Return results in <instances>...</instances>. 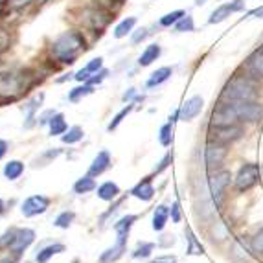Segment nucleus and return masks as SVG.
Listing matches in <instances>:
<instances>
[{
  "label": "nucleus",
  "mask_w": 263,
  "mask_h": 263,
  "mask_svg": "<svg viewBox=\"0 0 263 263\" xmlns=\"http://www.w3.org/2000/svg\"><path fill=\"white\" fill-rule=\"evenodd\" d=\"M85 37L83 33L79 31H65L57 37L55 41L50 46V52H52L53 59L63 65H72L76 63V59L79 57V53L85 52Z\"/></svg>",
  "instance_id": "obj_1"
},
{
  "label": "nucleus",
  "mask_w": 263,
  "mask_h": 263,
  "mask_svg": "<svg viewBox=\"0 0 263 263\" xmlns=\"http://www.w3.org/2000/svg\"><path fill=\"white\" fill-rule=\"evenodd\" d=\"M258 92V83L252 76L236 74L224 85L221 98H223V101H256Z\"/></svg>",
  "instance_id": "obj_2"
},
{
  "label": "nucleus",
  "mask_w": 263,
  "mask_h": 263,
  "mask_svg": "<svg viewBox=\"0 0 263 263\" xmlns=\"http://www.w3.org/2000/svg\"><path fill=\"white\" fill-rule=\"evenodd\" d=\"M35 79L31 72H11L0 78V103H11L26 92Z\"/></svg>",
  "instance_id": "obj_3"
},
{
  "label": "nucleus",
  "mask_w": 263,
  "mask_h": 263,
  "mask_svg": "<svg viewBox=\"0 0 263 263\" xmlns=\"http://www.w3.org/2000/svg\"><path fill=\"white\" fill-rule=\"evenodd\" d=\"M259 177H261V171H259L258 164H243L236 173L234 186H236L237 192H249L250 188H254L259 182Z\"/></svg>",
  "instance_id": "obj_4"
},
{
  "label": "nucleus",
  "mask_w": 263,
  "mask_h": 263,
  "mask_svg": "<svg viewBox=\"0 0 263 263\" xmlns=\"http://www.w3.org/2000/svg\"><path fill=\"white\" fill-rule=\"evenodd\" d=\"M79 21H81L83 26L90 28V30L96 31V33H101V30L109 24L110 13L101 8H85L83 11H81V18H79Z\"/></svg>",
  "instance_id": "obj_5"
},
{
  "label": "nucleus",
  "mask_w": 263,
  "mask_h": 263,
  "mask_svg": "<svg viewBox=\"0 0 263 263\" xmlns=\"http://www.w3.org/2000/svg\"><path fill=\"white\" fill-rule=\"evenodd\" d=\"M210 140L219 142V144H230V142L239 140L243 136V127L239 123H230V125H210Z\"/></svg>",
  "instance_id": "obj_6"
},
{
  "label": "nucleus",
  "mask_w": 263,
  "mask_h": 263,
  "mask_svg": "<svg viewBox=\"0 0 263 263\" xmlns=\"http://www.w3.org/2000/svg\"><path fill=\"white\" fill-rule=\"evenodd\" d=\"M230 123H239L236 112V105L232 101H221L212 112L210 125H230Z\"/></svg>",
  "instance_id": "obj_7"
},
{
  "label": "nucleus",
  "mask_w": 263,
  "mask_h": 263,
  "mask_svg": "<svg viewBox=\"0 0 263 263\" xmlns=\"http://www.w3.org/2000/svg\"><path fill=\"white\" fill-rule=\"evenodd\" d=\"M228 155L227 144H219V142L210 140L204 147V162L210 170H219L223 166L224 158Z\"/></svg>",
  "instance_id": "obj_8"
},
{
  "label": "nucleus",
  "mask_w": 263,
  "mask_h": 263,
  "mask_svg": "<svg viewBox=\"0 0 263 263\" xmlns=\"http://www.w3.org/2000/svg\"><path fill=\"white\" fill-rule=\"evenodd\" d=\"M236 105V112H237V120L241 122H258L263 116V107L256 101H232Z\"/></svg>",
  "instance_id": "obj_9"
},
{
  "label": "nucleus",
  "mask_w": 263,
  "mask_h": 263,
  "mask_svg": "<svg viewBox=\"0 0 263 263\" xmlns=\"http://www.w3.org/2000/svg\"><path fill=\"white\" fill-rule=\"evenodd\" d=\"M230 179H232V175H230V171L227 170H219L215 171L214 175L210 177V193H212V199H214L215 204H219L221 199H223V193L224 190H227V186L230 184Z\"/></svg>",
  "instance_id": "obj_10"
},
{
  "label": "nucleus",
  "mask_w": 263,
  "mask_h": 263,
  "mask_svg": "<svg viewBox=\"0 0 263 263\" xmlns=\"http://www.w3.org/2000/svg\"><path fill=\"white\" fill-rule=\"evenodd\" d=\"M50 208V199L44 197V195H31L26 201L22 202V215L24 217H35L39 214H44V212Z\"/></svg>",
  "instance_id": "obj_11"
},
{
  "label": "nucleus",
  "mask_w": 263,
  "mask_h": 263,
  "mask_svg": "<svg viewBox=\"0 0 263 263\" xmlns=\"http://www.w3.org/2000/svg\"><path fill=\"white\" fill-rule=\"evenodd\" d=\"M35 239V232L31 228H15L13 239L9 243V249L13 250V254H21L22 250H26L28 247Z\"/></svg>",
  "instance_id": "obj_12"
},
{
  "label": "nucleus",
  "mask_w": 263,
  "mask_h": 263,
  "mask_svg": "<svg viewBox=\"0 0 263 263\" xmlns=\"http://www.w3.org/2000/svg\"><path fill=\"white\" fill-rule=\"evenodd\" d=\"M202 105H204V101H202L201 96H192L184 105L177 110V112H179V120H182V122L193 120L202 110Z\"/></svg>",
  "instance_id": "obj_13"
},
{
  "label": "nucleus",
  "mask_w": 263,
  "mask_h": 263,
  "mask_svg": "<svg viewBox=\"0 0 263 263\" xmlns=\"http://www.w3.org/2000/svg\"><path fill=\"white\" fill-rule=\"evenodd\" d=\"M133 197L140 199V201H151L155 195V188H153V182H151V177H145V179H142L138 184L135 186V188L131 190Z\"/></svg>",
  "instance_id": "obj_14"
},
{
  "label": "nucleus",
  "mask_w": 263,
  "mask_h": 263,
  "mask_svg": "<svg viewBox=\"0 0 263 263\" xmlns=\"http://www.w3.org/2000/svg\"><path fill=\"white\" fill-rule=\"evenodd\" d=\"M125 241H127V237L118 236V241H116V245L110 247V249H107L105 252L100 256V263H114L116 259L122 258L123 250H125Z\"/></svg>",
  "instance_id": "obj_15"
},
{
  "label": "nucleus",
  "mask_w": 263,
  "mask_h": 263,
  "mask_svg": "<svg viewBox=\"0 0 263 263\" xmlns=\"http://www.w3.org/2000/svg\"><path fill=\"white\" fill-rule=\"evenodd\" d=\"M110 166V155L109 151H100V153L96 155V158L92 160V164H90V167H88V175L90 177H98L101 175L103 171H107Z\"/></svg>",
  "instance_id": "obj_16"
},
{
  "label": "nucleus",
  "mask_w": 263,
  "mask_h": 263,
  "mask_svg": "<svg viewBox=\"0 0 263 263\" xmlns=\"http://www.w3.org/2000/svg\"><path fill=\"white\" fill-rule=\"evenodd\" d=\"M101 66H103V59H101V57H96V59H92L85 68H81L78 74H74V78L78 79V81H81V83H83V81H88L90 76H94L96 72L101 70Z\"/></svg>",
  "instance_id": "obj_17"
},
{
  "label": "nucleus",
  "mask_w": 263,
  "mask_h": 263,
  "mask_svg": "<svg viewBox=\"0 0 263 263\" xmlns=\"http://www.w3.org/2000/svg\"><path fill=\"white\" fill-rule=\"evenodd\" d=\"M43 100H44V94H37V96H33V100L26 105V123H24L26 129H31L35 125V110L41 107Z\"/></svg>",
  "instance_id": "obj_18"
},
{
  "label": "nucleus",
  "mask_w": 263,
  "mask_h": 263,
  "mask_svg": "<svg viewBox=\"0 0 263 263\" xmlns=\"http://www.w3.org/2000/svg\"><path fill=\"white\" fill-rule=\"evenodd\" d=\"M171 74H173V70H171L170 66H162V68H158V70H155L153 74H151V78L147 79V88H155L158 87V85L166 83L167 79L171 78Z\"/></svg>",
  "instance_id": "obj_19"
},
{
  "label": "nucleus",
  "mask_w": 263,
  "mask_h": 263,
  "mask_svg": "<svg viewBox=\"0 0 263 263\" xmlns=\"http://www.w3.org/2000/svg\"><path fill=\"white\" fill-rule=\"evenodd\" d=\"M118 193H120V186L116 184V182H110V180L103 182V184L98 188V197H100L101 201H112V199L118 197Z\"/></svg>",
  "instance_id": "obj_20"
},
{
  "label": "nucleus",
  "mask_w": 263,
  "mask_h": 263,
  "mask_svg": "<svg viewBox=\"0 0 263 263\" xmlns=\"http://www.w3.org/2000/svg\"><path fill=\"white\" fill-rule=\"evenodd\" d=\"M65 245H61V243H53V245H48L44 247V249H41L39 252H37V258L35 261L37 263H46L52 256L55 254H61V252H65Z\"/></svg>",
  "instance_id": "obj_21"
},
{
  "label": "nucleus",
  "mask_w": 263,
  "mask_h": 263,
  "mask_svg": "<svg viewBox=\"0 0 263 263\" xmlns=\"http://www.w3.org/2000/svg\"><path fill=\"white\" fill-rule=\"evenodd\" d=\"M249 68L254 76L263 78V46H259L258 50H254L252 55L249 57Z\"/></svg>",
  "instance_id": "obj_22"
},
{
  "label": "nucleus",
  "mask_w": 263,
  "mask_h": 263,
  "mask_svg": "<svg viewBox=\"0 0 263 263\" xmlns=\"http://www.w3.org/2000/svg\"><path fill=\"white\" fill-rule=\"evenodd\" d=\"M160 46L158 44H149L147 48L142 52V55H140V59H138V65L140 66H149L153 61H157L158 57H160Z\"/></svg>",
  "instance_id": "obj_23"
},
{
  "label": "nucleus",
  "mask_w": 263,
  "mask_h": 263,
  "mask_svg": "<svg viewBox=\"0 0 263 263\" xmlns=\"http://www.w3.org/2000/svg\"><path fill=\"white\" fill-rule=\"evenodd\" d=\"M24 173V164L21 160H9L4 166V177L8 180H17Z\"/></svg>",
  "instance_id": "obj_24"
},
{
  "label": "nucleus",
  "mask_w": 263,
  "mask_h": 263,
  "mask_svg": "<svg viewBox=\"0 0 263 263\" xmlns=\"http://www.w3.org/2000/svg\"><path fill=\"white\" fill-rule=\"evenodd\" d=\"M50 135L52 136H59V135H65L66 133V122H65V116H63L61 112H55L53 114V118L50 120Z\"/></svg>",
  "instance_id": "obj_25"
},
{
  "label": "nucleus",
  "mask_w": 263,
  "mask_h": 263,
  "mask_svg": "<svg viewBox=\"0 0 263 263\" xmlns=\"http://www.w3.org/2000/svg\"><path fill=\"white\" fill-rule=\"evenodd\" d=\"M167 217H170V208L164 206V204L155 210V214H153V228L157 230V232L164 230V227H166V223H167Z\"/></svg>",
  "instance_id": "obj_26"
},
{
  "label": "nucleus",
  "mask_w": 263,
  "mask_h": 263,
  "mask_svg": "<svg viewBox=\"0 0 263 263\" xmlns=\"http://www.w3.org/2000/svg\"><path fill=\"white\" fill-rule=\"evenodd\" d=\"M230 13H234L232 6H230V4H223V6H219V8L215 9L214 13L210 15L208 22H210V24H219V22L227 21V18L230 17Z\"/></svg>",
  "instance_id": "obj_27"
},
{
  "label": "nucleus",
  "mask_w": 263,
  "mask_h": 263,
  "mask_svg": "<svg viewBox=\"0 0 263 263\" xmlns=\"http://www.w3.org/2000/svg\"><path fill=\"white\" fill-rule=\"evenodd\" d=\"M135 221H136V215H123L122 219L114 224V232L118 234V236L127 237L129 230H131V227L135 224Z\"/></svg>",
  "instance_id": "obj_28"
},
{
  "label": "nucleus",
  "mask_w": 263,
  "mask_h": 263,
  "mask_svg": "<svg viewBox=\"0 0 263 263\" xmlns=\"http://www.w3.org/2000/svg\"><path fill=\"white\" fill-rule=\"evenodd\" d=\"M94 188H96V182H94V179L90 175L81 177V179L76 180V184H74V192L78 193V195H83V193L92 192Z\"/></svg>",
  "instance_id": "obj_29"
},
{
  "label": "nucleus",
  "mask_w": 263,
  "mask_h": 263,
  "mask_svg": "<svg viewBox=\"0 0 263 263\" xmlns=\"http://www.w3.org/2000/svg\"><path fill=\"white\" fill-rule=\"evenodd\" d=\"M135 24H136V18L135 17L123 18V21L120 22L118 26L114 28V37H116V39H122V37H125L127 33H131V31H133Z\"/></svg>",
  "instance_id": "obj_30"
},
{
  "label": "nucleus",
  "mask_w": 263,
  "mask_h": 263,
  "mask_svg": "<svg viewBox=\"0 0 263 263\" xmlns=\"http://www.w3.org/2000/svg\"><path fill=\"white\" fill-rule=\"evenodd\" d=\"M61 140L65 144H76V142L83 140V129L79 127V125H74V127H70L61 136Z\"/></svg>",
  "instance_id": "obj_31"
},
{
  "label": "nucleus",
  "mask_w": 263,
  "mask_h": 263,
  "mask_svg": "<svg viewBox=\"0 0 263 263\" xmlns=\"http://www.w3.org/2000/svg\"><path fill=\"white\" fill-rule=\"evenodd\" d=\"M158 140H160V144L164 147L171 145V142H173V123H164L162 127H160V133H158Z\"/></svg>",
  "instance_id": "obj_32"
},
{
  "label": "nucleus",
  "mask_w": 263,
  "mask_h": 263,
  "mask_svg": "<svg viewBox=\"0 0 263 263\" xmlns=\"http://www.w3.org/2000/svg\"><path fill=\"white\" fill-rule=\"evenodd\" d=\"M94 88L90 87V85H81V87H76L74 90H70V94H68V100L72 101V103H78L81 98L88 96V94H92Z\"/></svg>",
  "instance_id": "obj_33"
},
{
  "label": "nucleus",
  "mask_w": 263,
  "mask_h": 263,
  "mask_svg": "<svg viewBox=\"0 0 263 263\" xmlns=\"http://www.w3.org/2000/svg\"><path fill=\"white\" fill-rule=\"evenodd\" d=\"M184 11L182 9H175V11H171V13H167V15H164L162 18H160V26H164V28H170V26H175L177 22L180 21V18L184 17Z\"/></svg>",
  "instance_id": "obj_34"
},
{
  "label": "nucleus",
  "mask_w": 263,
  "mask_h": 263,
  "mask_svg": "<svg viewBox=\"0 0 263 263\" xmlns=\"http://www.w3.org/2000/svg\"><path fill=\"white\" fill-rule=\"evenodd\" d=\"M133 109H135V103H133V101H131V103H129L127 107H123V109L120 110V112L116 114V116H114L112 122L109 123V127H107V129H109V131H114V129L118 127L120 123L123 122V118H127L129 114H131V110H133Z\"/></svg>",
  "instance_id": "obj_35"
},
{
  "label": "nucleus",
  "mask_w": 263,
  "mask_h": 263,
  "mask_svg": "<svg viewBox=\"0 0 263 263\" xmlns=\"http://www.w3.org/2000/svg\"><path fill=\"white\" fill-rule=\"evenodd\" d=\"M74 212H61V214L57 215L55 221H53V224H55L57 228H68L72 224V221H74Z\"/></svg>",
  "instance_id": "obj_36"
},
{
  "label": "nucleus",
  "mask_w": 263,
  "mask_h": 263,
  "mask_svg": "<svg viewBox=\"0 0 263 263\" xmlns=\"http://www.w3.org/2000/svg\"><path fill=\"white\" fill-rule=\"evenodd\" d=\"M155 250V245L153 243H140V245L136 247L135 249V252H133V258H136V259H144V258H149L151 256V252Z\"/></svg>",
  "instance_id": "obj_37"
},
{
  "label": "nucleus",
  "mask_w": 263,
  "mask_h": 263,
  "mask_svg": "<svg viewBox=\"0 0 263 263\" xmlns=\"http://www.w3.org/2000/svg\"><path fill=\"white\" fill-rule=\"evenodd\" d=\"M188 254H197V256H201V254H204V249H202V245L201 243L195 239V236L192 234V230L188 228Z\"/></svg>",
  "instance_id": "obj_38"
},
{
  "label": "nucleus",
  "mask_w": 263,
  "mask_h": 263,
  "mask_svg": "<svg viewBox=\"0 0 263 263\" xmlns=\"http://www.w3.org/2000/svg\"><path fill=\"white\" fill-rule=\"evenodd\" d=\"M175 30L179 31V33L193 31V30H195V22H193V17H190V15H184V17L180 18V21L175 24Z\"/></svg>",
  "instance_id": "obj_39"
},
{
  "label": "nucleus",
  "mask_w": 263,
  "mask_h": 263,
  "mask_svg": "<svg viewBox=\"0 0 263 263\" xmlns=\"http://www.w3.org/2000/svg\"><path fill=\"white\" fill-rule=\"evenodd\" d=\"M212 239H217V241H223V239H227L228 237V228L224 223H215L214 230H212Z\"/></svg>",
  "instance_id": "obj_40"
},
{
  "label": "nucleus",
  "mask_w": 263,
  "mask_h": 263,
  "mask_svg": "<svg viewBox=\"0 0 263 263\" xmlns=\"http://www.w3.org/2000/svg\"><path fill=\"white\" fill-rule=\"evenodd\" d=\"M250 247H252V250H254L256 254H263V228H259L258 232L254 234Z\"/></svg>",
  "instance_id": "obj_41"
},
{
  "label": "nucleus",
  "mask_w": 263,
  "mask_h": 263,
  "mask_svg": "<svg viewBox=\"0 0 263 263\" xmlns=\"http://www.w3.org/2000/svg\"><path fill=\"white\" fill-rule=\"evenodd\" d=\"M33 0H6V8L9 11H18V9H24L26 6H30Z\"/></svg>",
  "instance_id": "obj_42"
},
{
  "label": "nucleus",
  "mask_w": 263,
  "mask_h": 263,
  "mask_svg": "<svg viewBox=\"0 0 263 263\" xmlns=\"http://www.w3.org/2000/svg\"><path fill=\"white\" fill-rule=\"evenodd\" d=\"M107 74H109V70H105V68H101L100 72H96L94 76H90V79L88 81H85L87 85H90V87H94V85H100L103 79L107 78Z\"/></svg>",
  "instance_id": "obj_43"
},
{
  "label": "nucleus",
  "mask_w": 263,
  "mask_h": 263,
  "mask_svg": "<svg viewBox=\"0 0 263 263\" xmlns=\"http://www.w3.org/2000/svg\"><path fill=\"white\" fill-rule=\"evenodd\" d=\"M9 43H11V39H9V33H8V31H4V30H0V53L8 50Z\"/></svg>",
  "instance_id": "obj_44"
},
{
  "label": "nucleus",
  "mask_w": 263,
  "mask_h": 263,
  "mask_svg": "<svg viewBox=\"0 0 263 263\" xmlns=\"http://www.w3.org/2000/svg\"><path fill=\"white\" fill-rule=\"evenodd\" d=\"M170 214H171V221H173V223H180V204H179V201L173 202V206L170 208Z\"/></svg>",
  "instance_id": "obj_45"
},
{
  "label": "nucleus",
  "mask_w": 263,
  "mask_h": 263,
  "mask_svg": "<svg viewBox=\"0 0 263 263\" xmlns=\"http://www.w3.org/2000/svg\"><path fill=\"white\" fill-rule=\"evenodd\" d=\"M145 37H147V30H145V28H142V30H136L135 33H133L131 41H133V44H138L140 41H144Z\"/></svg>",
  "instance_id": "obj_46"
},
{
  "label": "nucleus",
  "mask_w": 263,
  "mask_h": 263,
  "mask_svg": "<svg viewBox=\"0 0 263 263\" xmlns=\"http://www.w3.org/2000/svg\"><path fill=\"white\" fill-rule=\"evenodd\" d=\"M53 114H55V110H46V112H43L39 116V123L41 125H44V123H50V120L53 118Z\"/></svg>",
  "instance_id": "obj_47"
},
{
  "label": "nucleus",
  "mask_w": 263,
  "mask_h": 263,
  "mask_svg": "<svg viewBox=\"0 0 263 263\" xmlns=\"http://www.w3.org/2000/svg\"><path fill=\"white\" fill-rule=\"evenodd\" d=\"M171 160H173V155H171V153H167L166 157L162 158V162H160V166H158L155 171H157V173H160V171H162V170H166V167L170 166V162H171Z\"/></svg>",
  "instance_id": "obj_48"
},
{
  "label": "nucleus",
  "mask_w": 263,
  "mask_h": 263,
  "mask_svg": "<svg viewBox=\"0 0 263 263\" xmlns=\"http://www.w3.org/2000/svg\"><path fill=\"white\" fill-rule=\"evenodd\" d=\"M151 263H177L175 256H158L157 259H153Z\"/></svg>",
  "instance_id": "obj_49"
},
{
  "label": "nucleus",
  "mask_w": 263,
  "mask_h": 263,
  "mask_svg": "<svg viewBox=\"0 0 263 263\" xmlns=\"http://www.w3.org/2000/svg\"><path fill=\"white\" fill-rule=\"evenodd\" d=\"M230 6H232L234 11H243V8H245V0H234V2H230Z\"/></svg>",
  "instance_id": "obj_50"
},
{
  "label": "nucleus",
  "mask_w": 263,
  "mask_h": 263,
  "mask_svg": "<svg viewBox=\"0 0 263 263\" xmlns=\"http://www.w3.org/2000/svg\"><path fill=\"white\" fill-rule=\"evenodd\" d=\"M249 17H258V18H263V6L261 8H256V9H252L249 13Z\"/></svg>",
  "instance_id": "obj_51"
},
{
  "label": "nucleus",
  "mask_w": 263,
  "mask_h": 263,
  "mask_svg": "<svg viewBox=\"0 0 263 263\" xmlns=\"http://www.w3.org/2000/svg\"><path fill=\"white\" fill-rule=\"evenodd\" d=\"M6 153H8V142H6V140H0V158L4 157Z\"/></svg>",
  "instance_id": "obj_52"
},
{
  "label": "nucleus",
  "mask_w": 263,
  "mask_h": 263,
  "mask_svg": "<svg viewBox=\"0 0 263 263\" xmlns=\"http://www.w3.org/2000/svg\"><path fill=\"white\" fill-rule=\"evenodd\" d=\"M136 94V90L135 88H129V92H125L123 94V101H127V100H133V96Z\"/></svg>",
  "instance_id": "obj_53"
},
{
  "label": "nucleus",
  "mask_w": 263,
  "mask_h": 263,
  "mask_svg": "<svg viewBox=\"0 0 263 263\" xmlns=\"http://www.w3.org/2000/svg\"><path fill=\"white\" fill-rule=\"evenodd\" d=\"M195 4H197V6H202V4H206V0H195Z\"/></svg>",
  "instance_id": "obj_54"
},
{
  "label": "nucleus",
  "mask_w": 263,
  "mask_h": 263,
  "mask_svg": "<svg viewBox=\"0 0 263 263\" xmlns=\"http://www.w3.org/2000/svg\"><path fill=\"white\" fill-rule=\"evenodd\" d=\"M2 212H4V201L0 199V214H2Z\"/></svg>",
  "instance_id": "obj_55"
},
{
  "label": "nucleus",
  "mask_w": 263,
  "mask_h": 263,
  "mask_svg": "<svg viewBox=\"0 0 263 263\" xmlns=\"http://www.w3.org/2000/svg\"><path fill=\"white\" fill-rule=\"evenodd\" d=\"M37 2H39V4H44V2H48V0H37Z\"/></svg>",
  "instance_id": "obj_56"
}]
</instances>
